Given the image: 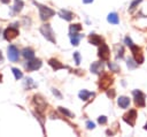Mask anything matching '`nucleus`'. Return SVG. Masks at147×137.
I'll return each instance as SVG.
<instances>
[{
	"label": "nucleus",
	"instance_id": "f257e3e1",
	"mask_svg": "<svg viewBox=\"0 0 147 137\" xmlns=\"http://www.w3.org/2000/svg\"><path fill=\"white\" fill-rule=\"evenodd\" d=\"M33 3L38 7V9H39V15H40V18L41 20H48L49 17H52L54 14H55V12L53 10V9H51L49 7H47V6H44V5H40V3H38V2H36V1H33Z\"/></svg>",
	"mask_w": 147,
	"mask_h": 137
},
{
	"label": "nucleus",
	"instance_id": "f03ea898",
	"mask_svg": "<svg viewBox=\"0 0 147 137\" xmlns=\"http://www.w3.org/2000/svg\"><path fill=\"white\" fill-rule=\"evenodd\" d=\"M40 32L42 33V36L47 39V40H49L51 43H53V44H55V37H54V32H53V30H52V28H51V25L49 24H42L41 26H40Z\"/></svg>",
	"mask_w": 147,
	"mask_h": 137
},
{
	"label": "nucleus",
	"instance_id": "7ed1b4c3",
	"mask_svg": "<svg viewBox=\"0 0 147 137\" xmlns=\"http://www.w3.org/2000/svg\"><path fill=\"white\" fill-rule=\"evenodd\" d=\"M131 52L133 54V59L137 63H142L144 62V54H142V51L139 46H136V45H132L131 46Z\"/></svg>",
	"mask_w": 147,
	"mask_h": 137
},
{
	"label": "nucleus",
	"instance_id": "20e7f679",
	"mask_svg": "<svg viewBox=\"0 0 147 137\" xmlns=\"http://www.w3.org/2000/svg\"><path fill=\"white\" fill-rule=\"evenodd\" d=\"M113 84V77L108 74H105L101 78H100V82H99V87L101 90H108L109 86Z\"/></svg>",
	"mask_w": 147,
	"mask_h": 137
},
{
	"label": "nucleus",
	"instance_id": "39448f33",
	"mask_svg": "<svg viewBox=\"0 0 147 137\" xmlns=\"http://www.w3.org/2000/svg\"><path fill=\"white\" fill-rule=\"evenodd\" d=\"M133 97H134V102L137 106L139 107H144L146 105V101H145V94L140 91V90H134L133 92Z\"/></svg>",
	"mask_w": 147,
	"mask_h": 137
},
{
	"label": "nucleus",
	"instance_id": "423d86ee",
	"mask_svg": "<svg viewBox=\"0 0 147 137\" xmlns=\"http://www.w3.org/2000/svg\"><path fill=\"white\" fill-rule=\"evenodd\" d=\"M33 104L36 105V107H37V111L39 112V113H44V109L46 108V106H47V104H46V101L40 97V96H38V94H36V96H33Z\"/></svg>",
	"mask_w": 147,
	"mask_h": 137
},
{
	"label": "nucleus",
	"instance_id": "0eeeda50",
	"mask_svg": "<svg viewBox=\"0 0 147 137\" xmlns=\"http://www.w3.org/2000/svg\"><path fill=\"white\" fill-rule=\"evenodd\" d=\"M136 119H137V112H136L134 109L129 111V112H127L126 114H124V116H123V120H124L129 125H131V127L134 125Z\"/></svg>",
	"mask_w": 147,
	"mask_h": 137
},
{
	"label": "nucleus",
	"instance_id": "6e6552de",
	"mask_svg": "<svg viewBox=\"0 0 147 137\" xmlns=\"http://www.w3.org/2000/svg\"><path fill=\"white\" fill-rule=\"evenodd\" d=\"M8 59L10 60V61H13V62H15V61H17L18 60V56H20V53H18V50L14 46V45H9L8 46Z\"/></svg>",
	"mask_w": 147,
	"mask_h": 137
},
{
	"label": "nucleus",
	"instance_id": "1a4fd4ad",
	"mask_svg": "<svg viewBox=\"0 0 147 137\" xmlns=\"http://www.w3.org/2000/svg\"><path fill=\"white\" fill-rule=\"evenodd\" d=\"M98 55L101 60H108L109 59V55H110V52H109V48L106 44H101V46L99 47V52H98Z\"/></svg>",
	"mask_w": 147,
	"mask_h": 137
},
{
	"label": "nucleus",
	"instance_id": "9d476101",
	"mask_svg": "<svg viewBox=\"0 0 147 137\" xmlns=\"http://www.w3.org/2000/svg\"><path fill=\"white\" fill-rule=\"evenodd\" d=\"M17 35H18V30L15 29V28H13V26L7 28V29L5 30V32H3V37H5L7 40H11V39H14Z\"/></svg>",
	"mask_w": 147,
	"mask_h": 137
},
{
	"label": "nucleus",
	"instance_id": "9b49d317",
	"mask_svg": "<svg viewBox=\"0 0 147 137\" xmlns=\"http://www.w3.org/2000/svg\"><path fill=\"white\" fill-rule=\"evenodd\" d=\"M41 67V61L39 59H31L29 60V62L26 63V68L28 70H37Z\"/></svg>",
	"mask_w": 147,
	"mask_h": 137
},
{
	"label": "nucleus",
	"instance_id": "f8f14e48",
	"mask_svg": "<svg viewBox=\"0 0 147 137\" xmlns=\"http://www.w3.org/2000/svg\"><path fill=\"white\" fill-rule=\"evenodd\" d=\"M91 71L94 74H100L103 70V63L102 62H93L91 64Z\"/></svg>",
	"mask_w": 147,
	"mask_h": 137
},
{
	"label": "nucleus",
	"instance_id": "ddd939ff",
	"mask_svg": "<svg viewBox=\"0 0 147 137\" xmlns=\"http://www.w3.org/2000/svg\"><path fill=\"white\" fill-rule=\"evenodd\" d=\"M88 41L90 44H93V45H101L102 44V38L95 33H91L90 37H88Z\"/></svg>",
	"mask_w": 147,
	"mask_h": 137
},
{
	"label": "nucleus",
	"instance_id": "4468645a",
	"mask_svg": "<svg viewBox=\"0 0 147 137\" xmlns=\"http://www.w3.org/2000/svg\"><path fill=\"white\" fill-rule=\"evenodd\" d=\"M117 104H118V106L121 108H126L130 105V99L127 97H125V96H122V97H119L117 99Z\"/></svg>",
	"mask_w": 147,
	"mask_h": 137
},
{
	"label": "nucleus",
	"instance_id": "2eb2a0df",
	"mask_svg": "<svg viewBox=\"0 0 147 137\" xmlns=\"http://www.w3.org/2000/svg\"><path fill=\"white\" fill-rule=\"evenodd\" d=\"M59 15H60V17H62V18H64V20H67V21H71L72 17H74V14H72L71 12L67 10V9H61V10L59 12Z\"/></svg>",
	"mask_w": 147,
	"mask_h": 137
},
{
	"label": "nucleus",
	"instance_id": "dca6fc26",
	"mask_svg": "<svg viewBox=\"0 0 147 137\" xmlns=\"http://www.w3.org/2000/svg\"><path fill=\"white\" fill-rule=\"evenodd\" d=\"M48 63H49V66H51L54 70H59V69L64 68V66H63L61 62H59L56 59H51V60L48 61Z\"/></svg>",
	"mask_w": 147,
	"mask_h": 137
},
{
	"label": "nucleus",
	"instance_id": "f3484780",
	"mask_svg": "<svg viewBox=\"0 0 147 137\" xmlns=\"http://www.w3.org/2000/svg\"><path fill=\"white\" fill-rule=\"evenodd\" d=\"M22 54H23V56H24L25 59H28V60H31V59L34 58V52H33L31 48H24V50L22 51Z\"/></svg>",
	"mask_w": 147,
	"mask_h": 137
},
{
	"label": "nucleus",
	"instance_id": "a211bd4d",
	"mask_svg": "<svg viewBox=\"0 0 147 137\" xmlns=\"http://www.w3.org/2000/svg\"><path fill=\"white\" fill-rule=\"evenodd\" d=\"M107 21H108L109 23H111V24H118V22H119L118 16H117L116 13H110V14L108 15V17H107Z\"/></svg>",
	"mask_w": 147,
	"mask_h": 137
},
{
	"label": "nucleus",
	"instance_id": "6ab92c4d",
	"mask_svg": "<svg viewBox=\"0 0 147 137\" xmlns=\"http://www.w3.org/2000/svg\"><path fill=\"white\" fill-rule=\"evenodd\" d=\"M79 39H80L79 35H77V33H71L70 35V40H71V44L74 46H77L79 44Z\"/></svg>",
	"mask_w": 147,
	"mask_h": 137
},
{
	"label": "nucleus",
	"instance_id": "aec40b11",
	"mask_svg": "<svg viewBox=\"0 0 147 137\" xmlns=\"http://www.w3.org/2000/svg\"><path fill=\"white\" fill-rule=\"evenodd\" d=\"M91 96H94V93H91V92H88V91H86V90H82V91L79 92V98H80L82 100H87L88 97H91Z\"/></svg>",
	"mask_w": 147,
	"mask_h": 137
},
{
	"label": "nucleus",
	"instance_id": "412c9836",
	"mask_svg": "<svg viewBox=\"0 0 147 137\" xmlns=\"http://www.w3.org/2000/svg\"><path fill=\"white\" fill-rule=\"evenodd\" d=\"M69 30H70V35L71 33H77L78 31H80L82 30V25L80 24H71L70 25V28H69Z\"/></svg>",
	"mask_w": 147,
	"mask_h": 137
},
{
	"label": "nucleus",
	"instance_id": "4be33fe9",
	"mask_svg": "<svg viewBox=\"0 0 147 137\" xmlns=\"http://www.w3.org/2000/svg\"><path fill=\"white\" fill-rule=\"evenodd\" d=\"M23 8V1L22 0H15V5H14V12L18 13L21 12Z\"/></svg>",
	"mask_w": 147,
	"mask_h": 137
},
{
	"label": "nucleus",
	"instance_id": "5701e85b",
	"mask_svg": "<svg viewBox=\"0 0 147 137\" xmlns=\"http://www.w3.org/2000/svg\"><path fill=\"white\" fill-rule=\"evenodd\" d=\"M11 71H13V74H14V76H15L16 79H21L23 77V73L18 68H11Z\"/></svg>",
	"mask_w": 147,
	"mask_h": 137
},
{
	"label": "nucleus",
	"instance_id": "b1692460",
	"mask_svg": "<svg viewBox=\"0 0 147 137\" xmlns=\"http://www.w3.org/2000/svg\"><path fill=\"white\" fill-rule=\"evenodd\" d=\"M59 111L63 114V115H67V116H72V113H70L67 108H64V107H59Z\"/></svg>",
	"mask_w": 147,
	"mask_h": 137
},
{
	"label": "nucleus",
	"instance_id": "393cba45",
	"mask_svg": "<svg viewBox=\"0 0 147 137\" xmlns=\"http://www.w3.org/2000/svg\"><path fill=\"white\" fill-rule=\"evenodd\" d=\"M142 0H134V1H132V3H131V6H130V12H133V9L141 2Z\"/></svg>",
	"mask_w": 147,
	"mask_h": 137
},
{
	"label": "nucleus",
	"instance_id": "a878e982",
	"mask_svg": "<svg viewBox=\"0 0 147 137\" xmlns=\"http://www.w3.org/2000/svg\"><path fill=\"white\" fill-rule=\"evenodd\" d=\"M74 58H75L76 64H79V63H80V55H79L78 52H75V53H74Z\"/></svg>",
	"mask_w": 147,
	"mask_h": 137
},
{
	"label": "nucleus",
	"instance_id": "bb28decb",
	"mask_svg": "<svg viewBox=\"0 0 147 137\" xmlns=\"http://www.w3.org/2000/svg\"><path fill=\"white\" fill-rule=\"evenodd\" d=\"M132 62H133V60H132V59H129V60H127V67H130V68H134V67L138 66L137 62H136V63H132Z\"/></svg>",
	"mask_w": 147,
	"mask_h": 137
},
{
	"label": "nucleus",
	"instance_id": "cd10ccee",
	"mask_svg": "<svg viewBox=\"0 0 147 137\" xmlns=\"http://www.w3.org/2000/svg\"><path fill=\"white\" fill-rule=\"evenodd\" d=\"M98 122L100 123V124H105L106 122H107V117L106 116H99V119H98Z\"/></svg>",
	"mask_w": 147,
	"mask_h": 137
},
{
	"label": "nucleus",
	"instance_id": "c85d7f7f",
	"mask_svg": "<svg viewBox=\"0 0 147 137\" xmlns=\"http://www.w3.org/2000/svg\"><path fill=\"white\" fill-rule=\"evenodd\" d=\"M124 40H125V44H126L127 46H130V47H131V46L133 45V43H132V40H131V38H130V37H125V39H124Z\"/></svg>",
	"mask_w": 147,
	"mask_h": 137
},
{
	"label": "nucleus",
	"instance_id": "c756f323",
	"mask_svg": "<svg viewBox=\"0 0 147 137\" xmlns=\"http://www.w3.org/2000/svg\"><path fill=\"white\" fill-rule=\"evenodd\" d=\"M108 66H109V68H110V69H113L114 71H117V70H118V67H117L116 64L111 63V62H109V63H108Z\"/></svg>",
	"mask_w": 147,
	"mask_h": 137
},
{
	"label": "nucleus",
	"instance_id": "7c9ffc66",
	"mask_svg": "<svg viewBox=\"0 0 147 137\" xmlns=\"http://www.w3.org/2000/svg\"><path fill=\"white\" fill-rule=\"evenodd\" d=\"M86 127H87L88 129H93V128L95 127V124H94L93 122H91V121H87V123H86Z\"/></svg>",
	"mask_w": 147,
	"mask_h": 137
},
{
	"label": "nucleus",
	"instance_id": "2f4dec72",
	"mask_svg": "<svg viewBox=\"0 0 147 137\" xmlns=\"http://www.w3.org/2000/svg\"><path fill=\"white\" fill-rule=\"evenodd\" d=\"M107 96H108L109 98H113V97L115 96V91H114V90H110V91H107Z\"/></svg>",
	"mask_w": 147,
	"mask_h": 137
},
{
	"label": "nucleus",
	"instance_id": "473e14b6",
	"mask_svg": "<svg viewBox=\"0 0 147 137\" xmlns=\"http://www.w3.org/2000/svg\"><path fill=\"white\" fill-rule=\"evenodd\" d=\"M53 93H54V94H56V96H57L59 98H61V94L59 93V91H57V90H55V89H53Z\"/></svg>",
	"mask_w": 147,
	"mask_h": 137
},
{
	"label": "nucleus",
	"instance_id": "72a5a7b5",
	"mask_svg": "<svg viewBox=\"0 0 147 137\" xmlns=\"http://www.w3.org/2000/svg\"><path fill=\"white\" fill-rule=\"evenodd\" d=\"M83 2H85V3H91V2H93V0H83Z\"/></svg>",
	"mask_w": 147,
	"mask_h": 137
},
{
	"label": "nucleus",
	"instance_id": "f704fd0d",
	"mask_svg": "<svg viewBox=\"0 0 147 137\" xmlns=\"http://www.w3.org/2000/svg\"><path fill=\"white\" fill-rule=\"evenodd\" d=\"M0 1H1L2 3H8V2L10 1V0H0Z\"/></svg>",
	"mask_w": 147,
	"mask_h": 137
},
{
	"label": "nucleus",
	"instance_id": "c9c22d12",
	"mask_svg": "<svg viewBox=\"0 0 147 137\" xmlns=\"http://www.w3.org/2000/svg\"><path fill=\"white\" fill-rule=\"evenodd\" d=\"M0 61H2V55H1V52H0Z\"/></svg>",
	"mask_w": 147,
	"mask_h": 137
},
{
	"label": "nucleus",
	"instance_id": "e433bc0d",
	"mask_svg": "<svg viewBox=\"0 0 147 137\" xmlns=\"http://www.w3.org/2000/svg\"><path fill=\"white\" fill-rule=\"evenodd\" d=\"M144 128H145V129H146V130H147V123H146V124H145V127H144Z\"/></svg>",
	"mask_w": 147,
	"mask_h": 137
},
{
	"label": "nucleus",
	"instance_id": "4c0bfd02",
	"mask_svg": "<svg viewBox=\"0 0 147 137\" xmlns=\"http://www.w3.org/2000/svg\"><path fill=\"white\" fill-rule=\"evenodd\" d=\"M0 79H1V75H0ZM0 82H1V81H0Z\"/></svg>",
	"mask_w": 147,
	"mask_h": 137
}]
</instances>
